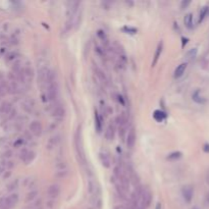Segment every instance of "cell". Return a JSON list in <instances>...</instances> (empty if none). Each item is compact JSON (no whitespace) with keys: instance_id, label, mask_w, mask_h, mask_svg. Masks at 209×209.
Returning <instances> with one entry per match:
<instances>
[{"instance_id":"obj_1","label":"cell","mask_w":209,"mask_h":209,"mask_svg":"<svg viewBox=\"0 0 209 209\" xmlns=\"http://www.w3.org/2000/svg\"><path fill=\"white\" fill-rule=\"evenodd\" d=\"M75 145H76V151L77 155H78V160L81 164L86 163V156H85V150H84V144H83V138H82V131L81 126L78 129L75 137Z\"/></svg>"},{"instance_id":"obj_2","label":"cell","mask_w":209,"mask_h":209,"mask_svg":"<svg viewBox=\"0 0 209 209\" xmlns=\"http://www.w3.org/2000/svg\"><path fill=\"white\" fill-rule=\"evenodd\" d=\"M57 96H58V86H57L56 82L50 83L45 87V91L43 93V100L45 102H51V101H55Z\"/></svg>"},{"instance_id":"obj_3","label":"cell","mask_w":209,"mask_h":209,"mask_svg":"<svg viewBox=\"0 0 209 209\" xmlns=\"http://www.w3.org/2000/svg\"><path fill=\"white\" fill-rule=\"evenodd\" d=\"M151 200H152V194H151V192L149 191V190L141 191V194H140V197H139L137 205L139 204L141 209H145L150 205Z\"/></svg>"},{"instance_id":"obj_4","label":"cell","mask_w":209,"mask_h":209,"mask_svg":"<svg viewBox=\"0 0 209 209\" xmlns=\"http://www.w3.org/2000/svg\"><path fill=\"white\" fill-rule=\"evenodd\" d=\"M88 192L92 197H98V192H99V187L97 184V181L94 178V175L90 174L88 175Z\"/></svg>"},{"instance_id":"obj_5","label":"cell","mask_w":209,"mask_h":209,"mask_svg":"<svg viewBox=\"0 0 209 209\" xmlns=\"http://www.w3.org/2000/svg\"><path fill=\"white\" fill-rule=\"evenodd\" d=\"M181 195L186 203H191L194 196V189L192 186H185L181 189Z\"/></svg>"},{"instance_id":"obj_6","label":"cell","mask_w":209,"mask_h":209,"mask_svg":"<svg viewBox=\"0 0 209 209\" xmlns=\"http://www.w3.org/2000/svg\"><path fill=\"white\" fill-rule=\"evenodd\" d=\"M42 131H43V126L41 125L40 122L34 120V122H32L30 123V132H31L34 136L36 137L40 136V135L42 134Z\"/></svg>"},{"instance_id":"obj_7","label":"cell","mask_w":209,"mask_h":209,"mask_svg":"<svg viewBox=\"0 0 209 209\" xmlns=\"http://www.w3.org/2000/svg\"><path fill=\"white\" fill-rule=\"evenodd\" d=\"M60 194V186L57 184H53V185L49 186L47 190V195L50 199H56Z\"/></svg>"},{"instance_id":"obj_8","label":"cell","mask_w":209,"mask_h":209,"mask_svg":"<svg viewBox=\"0 0 209 209\" xmlns=\"http://www.w3.org/2000/svg\"><path fill=\"white\" fill-rule=\"evenodd\" d=\"M51 113H52V116L55 117V119H62L65 114V109L61 104H56V105L52 108Z\"/></svg>"},{"instance_id":"obj_9","label":"cell","mask_w":209,"mask_h":209,"mask_svg":"<svg viewBox=\"0 0 209 209\" xmlns=\"http://www.w3.org/2000/svg\"><path fill=\"white\" fill-rule=\"evenodd\" d=\"M35 157H36V153L31 150H24V152H21V158L23 159V161L26 164H30L31 162H33Z\"/></svg>"},{"instance_id":"obj_10","label":"cell","mask_w":209,"mask_h":209,"mask_svg":"<svg viewBox=\"0 0 209 209\" xmlns=\"http://www.w3.org/2000/svg\"><path fill=\"white\" fill-rule=\"evenodd\" d=\"M136 131H135V128H131L130 131L128 133V136H126V146L129 148H133L135 146V143H136Z\"/></svg>"},{"instance_id":"obj_11","label":"cell","mask_w":209,"mask_h":209,"mask_svg":"<svg viewBox=\"0 0 209 209\" xmlns=\"http://www.w3.org/2000/svg\"><path fill=\"white\" fill-rule=\"evenodd\" d=\"M18 194H10L6 197V208L11 209L12 207L18 204Z\"/></svg>"},{"instance_id":"obj_12","label":"cell","mask_w":209,"mask_h":209,"mask_svg":"<svg viewBox=\"0 0 209 209\" xmlns=\"http://www.w3.org/2000/svg\"><path fill=\"white\" fill-rule=\"evenodd\" d=\"M60 141H61V139H60V136L59 135H55V136L51 137L50 139L48 140L47 142V148L48 149H53V148H55L58 146V144L60 143Z\"/></svg>"},{"instance_id":"obj_13","label":"cell","mask_w":209,"mask_h":209,"mask_svg":"<svg viewBox=\"0 0 209 209\" xmlns=\"http://www.w3.org/2000/svg\"><path fill=\"white\" fill-rule=\"evenodd\" d=\"M162 49H163V42L160 41V42L158 43L157 47H156V51H155V54H154V58L152 61V67H155L156 63H157L159 57H160L161 53H162Z\"/></svg>"},{"instance_id":"obj_14","label":"cell","mask_w":209,"mask_h":209,"mask_svg":"<svg viewBox=\"0 0 209 209\" xmlns=\"http://www.w3.org/2000/svg\"><path fill=\"white\" fill-rule=\"evenodd\" d=\"M186 68H187V62L181 63L180 65H178V67L175 68V73H174V77H175V79L181 78V77L184 75V73H185Z\"/></svg>"},{"instance_id":"obj_15","label":"cell","mask_w":209,"mask_h":209,"mask_svg":"<svg viewBox=\"0 0 209 209\" xmlns=\"http://www.w3.org/2000/svg\"><path fill=\"white\" fill-rule=\"evenodd\" d=\"M114 125H108V126L106 128V131H105V138L106 140H108V141H111V140H113L114 138Z\"/></svg>"},{"instance_id":"obj_16","label":"cell","mask_w":209,"mask_h":209,"mask_svg":"<svg viewBox=\"0 0 209 209\" xmlns=\"http://www.w3.org/2000/svg\"><path fill=\"white\" fill-rule=\"evenodd\" d=\"M192 98H193V100L195 101V102H197L199 104H204L206 102V99L203 98L201 96V91L200 90L195 91V92L193 93V95H192Z\"/></svg>"},{"instance_id":"obj_17","label":"cell","mask_w":209,"mask_h":209,"mask_svg":"<svg viewBox=\"0 0 209 209\" xmlns=\"http://www.w3.org/2000/svg\"><path fill=\"white\" fill-rule=\"evenodd\" d=\"M99 158H100V161L101 163H102V165L104 167H106V168H108V167H110V158H109V156L107 155L106 153H100V155H99Z\"/></svg>"},{"instance_id":"obj_18","label":"cell","mask_w":209,"mask_h":209,"mask_svg":"<svg viewBox=\"0 0 209 209\" xmlns=\"http://www.w3.org/2000/svg\"><path fill=\"white\" fill-rule=\"evenodd\" d=\"M94 70H95V73H96V76H97L99 81H100L102 84H106L107 83V79H106V76L104 75L103 71L101 70L99 67H95Z\"/></svg>"},{"instance_id":"obj_19","label":"cell","mask_w":209,"mask_h":209,"mask_svg":"<svg viewBox=\"0 0 209 209\" xmlns=\"http://www.w3.org/2000/svg\"><path fill=\"white\" fill-rule=\"evenodd\" d=\"M184 23H185L186 27L188 29L193 28V15H192V13H188V15H186L185 18H184Z\"/></svg>"},{"instance_id":"obj_20","label":"cell","mask_w":209,"mask_h":209,"mask_svg":"<svg viewBox=\"0 0 209 209\" xmlns=\"http://www.w3.org/2000/svg\"><path fill=\"white\" fill-rule=\"evenodd\" d=\"M95 126H96V130H97L98 133H100L101 130H102V122H101L100 115L98 114L97 111H95Z\"/></svg>"},{"instance_id":"obj_21","label":"cell","mask_w":209,"mask_h":209,"mask_svg":"<svg viewBox=\"0 0 209 209\" xmlns=\"http://www.w3.org/2000/svg\"><path fill=\"white\" fill-rule=\"evenodd\" d=\"M153 116H154V119L157 120V122H162V120L166 117V114L161 110H156V111H154Z\"/></svg>"},{"instance_id":"obj_22","label":"cell","mask_w":209,"mask_h":209,"mask_svg":"<svg viewBox=\"0 0 209 209\" xmlns=\"http://www.w3.org/2000/svg\"><path fill=\"white\" fill-rule=\"evenodd\" d=\"M68 175H70V171H68V169H65V170H56L55 174H54V177L57 178H65Z\"/></svg>"},{"instance_id":"obj_23","label":"cell","mask_w":209,"mask_h":209,"mask_svg":"<svg viewBox=\"0 0 209 209\" xmlns=\"http://www.w3.org/2000/svg\"><path fill=\"white\" fill-rule=\"evenodd\" d=\"M38 196V192L34 190V191H31L30 193L27 195V198H26V202H34V200H36V198Z\"/></svg>"},{"instance_id":"obj_24","label":"cell","mask_w":209,"mask_h":209,"mask_svg":"<svg viewBox=\"0 0 209 209\" xmlns=\"http://www.w3.org/2000/svg\"><path fill=\"white\" fill-rule=\"evenodd\" d=\"M208 13H209V7L208 6L202 7L201 11H200V15H199V23H202L203 20L208 15Z\"/></svg>"},{"instance_id":"obj_25","label":"cell","mask_w":209,"mask_h":209,"mask_svg":"<svg viewBox=\"0 0 209 209\" xmlns=\"http://www.w3.org/2000/svg\"><path fill=\"white\" fill-rule=\"evenodd\" d=\"M55 169L56 170H65V169H68V166H67V163L65 161H57L55 163Z\"/></svg>"},{"instance_id":"obj_26","label":"cell","mask_w":209,"mask_h":209,"mask_svg":"<svg viewBox=\"0 0 209 209\" xmlns=\"http://www.w3.org/2000/svg\"><path fill=\"white\" fill-rule=\"evenodd\" d=\"M181 152H180V151H175V152H172L170 153L168 156H167V159L168 160H178V159H180L181 157Z\"/></svg>"},{"instance_id":"obj_27","label":"cell","mask_w":209,"mask_h":209,"mask_svg":"<svg viewBox=\"0 0 209 209\" xmlns=\"http://www.w3.org/2000/svg\"><path fill=\"white\" fill-rule=\"evenodd\" d=\"M6 93H8V84L1 82L0 83V97L4 96Z\"/></svg>"},{"instance_id":"obj_28","label":"cell","mask_w":209,"mask_h":209,"mask_svg":"<svg viewBox=\"0 0 209 209\" xmlns=\"http://www.w3.org/2000/svg\"><path fill=\"white\" fill-rule=\"evenodd\" d=\"M28 209H42V206H41V201H40V200H36L35 202H32L31 205L28 207Z\"/></svg>"},{"instance_id":"obj_29","label":"cell","mask_w":209,"mask_h":209,"mask_svg":"<svg viewBox=\"0 0 209 209\" xmlns=\"http://www.w3.org/2000/svg\"><path fill=\"white\" fill-rule=\"evenodd\" d=\"M197 55V48H192L188 53H187V57L189 59H194Z\"/></svg>"},{"instance_id":"obj_30","label":"cell","mask_w":209,"mask_h":209,"mask_svg":"<svg viewBox=\"0 0 209 209\" xmlns=\"http://www.w3.org/2000/svg\"><path fill=\"white\" fill-rule=\"evenodd\" d=\"M1 110L4 112V113H8L10 110H11V105H10L9 103L8 102H5L2 104V106H1Z\"/></svg>"},{"instance_id":"obj_31","label":"cell","mask_w":209,"mask_h":209,"mask_svg":"<svg viewBox=\"0 0 209 209\" xmlns=\"http://www.w3.org/2000/svg\"><path fill=\"white\" fill-rule=\"evenodd\" d=\"M0 209H7L6 208V197L0 198Z\"/></svg>"},{"instance_id":"obj_32","label":"cell","mask_w":209,"mask_h":209,"mask_svg":"<svg viewBox=\"0 0 209 209\" xmlns=\"http://www.w3.org/2000/svg\"><path fill=\"white\" fill-rule=\"evenodd\" d=\"M16 56H18V53L16 52H11V53H9L6 57V59L8 60V61H10V60H13L16 58Z\"/></svg>"},{"instance_id":"obj_33","label":"cell","mask_w":209,"mask_h":209,"mask_svg":"<svg viewBox=\"0 0 209 209\" xmlns=\"http://www.w3.org/2000/svg\"><path fill=\"white\" fill-rule=\"evenodd\" d=\"M16 186H18V181H12V183L10 184L9 186H8V191H11V190L15 189V188H16Z\"/></svg>"},{"instance_id":"obj_34","label":"cell","mask_w":209,"mask_h":209,"mask_svg":"<svg viewBox=\"0 0 209 209\" xmlns=\"http://www.w3.org/2000/svg\"><path fill=\"white\" fill-rule=\"evenodd\" d=\"M190 3H191V1H183V2H181V9H185V8L188 6Z\"/></svg>"},{"instance_id":"obj_35","label":"cell","mask_w":209,"mask_h":209,"mask_svg":"<svg viewBox=\"0 0 209 209\" xmlns=\"http://www.w3.org/2000/svg\"><path fill=\"white\" fill-rule=\"evenodd\" d=\"M203 150H204L206 153H209V144H205L204 147H203Z\"/></svg>"},{"instance_id":"obj_36","label":"cell","mask_w":209,"mask_h":209,"mask_svg":"<svg viewBox=\"0 0 209 209\" xmlns=\"http://www.w3.org/2000/svg\"><path fill=\"white\" fill-rule=\"evenodd\" d=\"M205 180H206V183L209 185V169L207 170V172H206V175H205Z\"/></svg>"},{"instance_id":"obj_37","label":"cell","mask_w":209,"mask_h":209,"mask_svg":"<svg viewBox=\"0 0 209 209\" xmlns=\"http://www.w3.org/2000/svg\"><path fill=\"white\" fill-rule=\"evenodd\" d=\"M181 40H183V47H184V46H185V44L188 43V39H187V38H183Z\"/></svg>"},{"instance_id":"obj_38","label":"cell","mask_w":209,"mask_h":209,"mask_svg":"<svg viewBox=\"0 0 209 209\" xmlns=\"http://www.w3.org/2000/svg\"><path fill=\"white\" fill-rule=\"evenodd\" d=\"M156 209H161V204H160V203H157V206H156Z\"/></svg>"},{"instance_id":"obj_39","label":"cell","mask_w":209,"mask_h":209,"mask_svg":"<svg viewBox=\"0 0 209 209\" xmlns=\"http://www.w3.org/2000/svg\"><path fill=\"white\" fill-rule=\"evenodd\" d=\"M207 202H208V204H209V194H208V196H207Z\"/></svg>"},{"instance_id":"obj_40","label":"cell","mask_w":209,"mask_h":209,"mask_svg":"<svg viewBox=\"0 0 209 209\" xmlns=\"http://www.w3.org/2000/svg\"><path fill=\"white\" fill-rule=\"evenodd\" d=\"M192 209H199V208H198V207H193Z\"/></svg>"}]
</instances>
